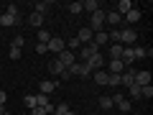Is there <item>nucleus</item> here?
Returning <instances> with one entry per match:
<instances>
[{
  "label": "nucleus",
  "mask_w": 153,
  "mask_h": 115,
  "mask_svg": "<svg viewBox=\"0 0 153 115\" xmlns=\"http://www.w3.org/2000/svg\"><path fill=\"white\" fill-rule=\"evenodd\" d=\"M112 105H115L117 110H123V113H130V110H133L130 100H128L123 92H115V95H112Z\"/></svg>",
  "instance_id": "f257e3e1"
},
{
  "label": "nucleus",
  "mask_w": 153,
  "mask_h": 115,
  "mask_svg": "<svg viewBox=\"0 0 153 115\" xmlns=\"http://www.w3.org/2000/svg\"><path fill=\"white\" fill-rule=\"evenodd\" d=\"M138 41V31L135 28H120V44L123 46H133Z\"/></svg>",
  "instance_id": "f03ea898"
},
{
  "label": "nucleus",
  "mask_w": 153,
  "mask_h": 115,
  "mask_svg": "<svg viewBox=\"0 0 153 115\" xmlns=\"http://www.w3.org/2000/svg\"><path fill=\"white\" fill-rule=\"evenodd\" d=\"M89 28H92L94 33L97 31H105V10H97L89 16Z\"/></svg>",
  "instance_id": "7ed1b4c3"
},
{
  "label": "nucleus",
  "mask_w": 153,
  "mask_h": 115,
  "mask_svg": "<svg viewBox=\"0 0 153 115\" xmlns=\"http://www.w3.org/2000/svg\"><path fill=\"white\" fill-rule=\"evenodd\" d=\"M84 64H87V69H89V72H97V69H105L107 59H105L102 54H94V56H89V59L84 61Z\"/></svg>",
  "instance_id": "20e7f679"
},
{
  "label": "nucleus",
  "mask_w": 153,
  "mask_h": 115,
  "mask_svg": "<svg viewBox=\"0 0 153 115\" xmlns=\"http://www.w3.org/2000/svg\"><path fill=\"white\" fill-rule=\"evenodd\" d=\"M66 72H69L71 77H89V74H92V72L87 69V64H84V61H74V64H71Z\"/></svg>",
  "instance_id": "39448f33"
},
{
  "label": "nucleus",
  "mask_w": 153,
  "mask_h": 115,
  "mask_svg": "<svg viewBox=\"0 0 153 115\" xmlns=\"http://www.w3.org/2000/svg\"><path fill=\"white\" fill-rule=\"evenodd\" d=\"M64 49H66V46H64V38H59V36H51V41L46 44V51H51V54H56V56H59Z\"/></svg>",
  "instance_id": "423d86ee"
},
{
  "label": "nucleus",
  "mask_w": 153,
  "mask_h": 115,
  "mask_svg": "<svg viewBox=\"0 0 153 115\" xmlns=\"http://www.w3.org/2000/svg\"><path fill=\"white\" fill-rule=\"evenodd\" d=\"M94 54H100V46L94 44V41H89V44H84L82 49H79V56H82L84 61H87L89 56H94Z\"/></svg>",
  "instance_id": "0eeeda50"
},
{
  "label": "nucleus",
  "mask_w": 153,
  "mask_h": 115,
  "mask_svg": "<svg viewBox=\"0 0 153 115\" xmlns=\"http://www.w3.org/2000/svg\"><path fill=\"white\" fill-rule=\"evenodd\" d=\"M76 38H79V44H89V41H92V38H94V31H92V28H89V26H84V28H79V33H76Z\"/></svg>",
  "instance_id": "6e6552de"
},
{
  "label": "nucleus",
  "mask_w": 153,
  "mask_h": 115,
  "mask_svg": "<svg viewBox=\"0 0 153 115\" xmlns=\"http://www.w3.org/2000/svg\"><path fill=\"white\" fill-rule=\"evenodd\" d=\"M105 66H107V72H110V74H123V72L128 69V66L123 64L120 59H112V61H107V64H105Z\"/></svg>",
  "instance_id": "1a4fd4ad"
},
{
  "label": "nucleus",
  "mask_w": 153,
  "mask_h": 115,
  "mask_svg": "<svg viewBox=\"0 0 153 115\" xmlns=\"http://www.w3.org/2000/svg\"><path fill=\"white\" fill-rule=\"evenodd\" d=\"M107 23H110V26H120L123 16H120V13H115V10H105V26H107Z\"/></svg>",
  "instance_id": "9d476101"
},
{
  "label": "nucleus",
  "mask_w": 153,
  "mask_h": 115,
  "mask_svg": "<svg viewBox=\"0 0 153 115\" xmlns=\"http://www.w3.org/2000/svg\"><path fill=\"white\" fill-rule=\"evenodd\" d=\"M135 84H138V87H146V84H151V72H148V69L135 72Z\"/></svg>",
  "instance_id": "9b49d317"
},
{
  "label": "nucleus",
  "mask_w": 153,
  "mask_h": 115,
  "mask_svg": "<svg viewBox=\"0 0 153 115\" xmlns=\"http://www.w3.org/2000/svg\"><path fill=\"white\" fill-rule=\"evenodd\" d=\"M135 72H138V69H125V72L120 74V84H123V87H130V84L135 82Z\"/></svg>",
  "instance_id": "f8f14e48"
},
{
  "label": "nucleus",
  "mask_w": 153,
  "mask_h": 115,
  "mask_svg": "<svg viewBox=\"0 0 153 115\" xmlns=\"http://www.w3.org/2000/svg\"><path fill=\"white\" fill-rule=\"evenodd\" d=\"M56 59H59V61H61V64H64V66H66V69H69V66H71V64H74V61H76V56H74V54H71V51H69V49H64V51H61V54H59V56H56Z\"/></svg>",
  "instance_id": "ddd939ff"
},
{
  "label": "nucleus",
  "mask_w": 153,
  "mask_h": 115,
  "mask_svg": "<svg viewBox=\"0 0 153 115\" xmlns=\"http://www.w3.org/2000/svg\"><path fill=\"white\" fill-rule=\"evenodd\" d=\"M61 82H49V79H44V82L38 84V90H41V95H51L54 90H59Z\"/></svg>",
  "instance_id": "4468645a"
},
{
  "label": "nucleus",
  "mask_w": 153,
  "mask_h": 115,
  "mask_svg": "<svg viewBox=\"0 0 153 115\" xmlns=\"http://www.w3.org/2000/svg\"><path fill=\"white\" fill-rule=\"evenodd\" d=\"M140 18H143V13L138 10V8H130V10H128L125 16H123V21H125V23H138Z\"/></svg>",
  "instance_id": "2eb2a0df"
},
{
  "label": "nucleus",
  "mask_w": 153,
  "mask_h": 115,
  "mask_svg": "<svg viewBox=\"0 0 153 115\" xmlns=\"http://www.w3.org/2000/svg\"><path fill=\"white\" fill-rule=\"evenodd\" d=\"M64 72H66V66L61 64L59 59H54V61H51V64H49V74H54V77H61V74H64Z\"/></svg>",
  "instance_id": "dca6fc26"
},
{
  "label": "nucleus",
  "mask_w": 153,
  "mask_h": 115,
  "mask_svg": "<svg viewBox=\"0 0 153 115\" xmlns=\"http://www.w3.org/2000/svg\"><path fill=\"white\" fill-rule=\"evenodd\" d=\"M82 10H87L89 16H92V13L102 10V5H100V0H84V3H82Z\"/></svg>",
  "instance_id": "f3484780"
},
{
  "label": "nucleus",
  "mask_w": 153,
  "mask_h": 115,
  "mask_svg": "<svg viewBox=\"0 0 153 115\" xmlns=\"http://www.w3.org/2000/svg\"><path fill=\"white\" fill-rule=\"evenodd\" d=\"M123 49H125L123 44H112V46H110V51H107L110 61H112V59H120V56H123Z\"/></svg>",
  "instance_id": "a211bd4d"
},
{
  "label": "nucleus",
  "mask_w": 153,
  "mask_h": 115,
  "mask_svg": "<svg viewBox=\"0 0 153 115\" xmlns=\"http://www.w3.org/2000/svg\"><path fill=\"white\" fill-rule=\"evenodd\" d=\"M28 23H31L33 28H41V26H44V16H41V13H36V10H33L31 16H28Z\"/></svg>",
  "instance_id": "6ab92c4d"
},
{
  "label": "nucleus",
  "mask_w": 153,
  "mask_h": 115,
  "mask_svg": "<svg viewBox=\"0 0 153 115\" xmlns=\"http://www.w3.org/2000/svg\"><path fill=\"white\" fill-rule=\"evenodd\" d=\"M130 8H133V3H130V0H120V3L115 5V13H120V16H125V13L130 10Z\"/></svg>",
  "instance_id": "aec40b11"
},
{
  "label": "nucleus",
  "mask_w": 153,
  "mask_h": 115,
  "mask_svg": "<svg viewBox=\"0 0 153 115\" xmlns=\"http://www.w3.org/2000/svg\"><path fill=\"white\" fill-rule=\"evenodd\" d=\"M10 26H16V18L8 13H0V28H10Z\"/></svg>",
  "instance_id": "412c9836"
},
{
  "label": "nucleus",
  "mask_w": 153,
  "mask_h": 115,
  "mask_svg": "<svg viewBox=\"0 0 153 115\" xmlns=\"http://www.w3.org/2000/svg\"><path fill=\"white\" fill-rule=\"evenodd\" d=\"M92 77H94V82H97V84H107V69H97Z\"/></svg>",
  "instance_id": "4be33fe9"
},
{
  "label": "nucleus",
  "mask_w": 153,
  "mask_h": 115,
  "mask_svg": "<svg viewBox=\"0 0 153 115\" xmlns=\"http://www.w3.org/2000/svg\"><path fill=\"white\" fill-rule=\"evenodd\" d=\"M92 41H94L97 46H105V44H107V31H97V33H94V38H92Z\"/></svg>",
  "instance_id": "5701e85b"
},
{
  "label": "nucleus",
  "mask_w": 153,
  "mask_h": 115,
  "mask_svg": "<svg viewBox=\"0 0 153 115\" xmlns=\"http://www.w3.org/2000/svg\"><path fill=\"white\" fill-rule=\"evenodd\" d=\"M133 54H135V59H146V56H153V49H135L133 46Z\"/></svg>",
  "instance_id": "b1692460"
},
{
  "label": "nucleus",
  "mask_w": 153,
  "mask_h": 115,
  "mask_svg": "<svg viewBox=\"0 0 153 115\" xmlns=\"http://www.w3.org/2000/svg\"><path fill=\"white\" fill-rule=\"evenodd\" d=\"M100 108H102V110L115 108V105H112V97H110V95H102V97H100Z\"/></svg>",
  "instance_id": "393cba45"
},
{
  "label": "nucleus",
  "mask_w": 153,
  "mask_h": 115,
  "mask_svg": "<svg viewBox=\"0 0 153 115\" xmlns=\"http://www.w3.org/2000/svg\"><path fill=\"white\" fill-rule=\"evenodd\" d=\"M51 41V33L46 28H38V44H49Z\"/></svg>",
  "instance_id": "a878e982"
},
{
  "label": "nucleus",
  "mask_w": 153,
  "mask_h": 115,
  "mask_svg": "<svg viewBox=\"0 0 153 115\" xmlns=\"http://www.w3.org/2000/svg\"><path fill=\"white\" fill-rule=\"evenodd\" d=\"M49 8H51V3H36V5H33V10L41 13V16H46V13H49Z\"/></svg>",
  "instance_id": "bb28decb"
},
{
  "label": "nucleus",
  "mask_w": 153,
  "mask_h": 115,
  "mask_svg": "<svg viewBox=\"0 0 153 115\" xmlns=\"http://www.w3.org/2000/svg\"><path fill=\"white\" fill-rule=\"evenodd\" d=\"M128 95H130V100H138V97H140V87H138V84L133 82L130 87H128Z\"/></svg>",
  "instance_id": "cd10ccee"
},
{
  "label": "nucleus",
  "mask_w": 153,
  "mask_h": 115,
  "mask_svg": "<svg viewBox=\"0 0 153 115\" xmlns=\"http://www.w3.org/2000/svg\"><path fill=\"white\" fill-rule=\"evenodd\" d=\"M107 84L110 87H120V74H110L107 72Z\"/></svg>",
  "instance_id": "c85d7f7f"
},
{
  "label": "nucleus",
  "mask_w": 153,
  "mask_h": 115,
  "mask_svg": "<svg viewBox=\"0 0 153 115\" xmlns=\"http://www.w3.org/2000/svg\"><path fill=\"white\" fill-rule=\"evenodd\" d=\"M46 105H49V95H41V92H38L36 95V108H46Z\"/></svg>",
  "instance_id": "c756f323"
},
{
  "label": "nucleus",
  "mask_w": 153,
  "mask_h": 115,
  "mask_svg": "<svg viewBox=\"0 0 153 115\" xmlns=\"http://www.w3.org/2000/svg\"><path fill=\"white\" fill-rule=\"evenodd\" d=\"M5 13H8V16H13V18H18V16H21V13H18V5H16V3L5 5Z\"/></svg>",
  "instance_id": "7c9ffc66"
},
{
  "label": "nucleus",
  "mask_w": 153,
  "mask_h": 115,
  "mask_svg": "<svg viewBox=\"0 0 153 115\" xmlns=\"http://www.w3.org/2000/svg\"><path fill=\"white\" fill-rule=\"evenodd\" d=\"M66 110H69V105H66V102H61V105H54V113H51V115H64Z\"/></svg>",
  "instance_id": "2f4dec72"
},
{
  "label": "nucleus",
  "mask_w": 153,
  "mask_h": 115,
  "mask_svg": "<svg viewBox=\"0 0 153 115\" xmlns=\"http://www.w3.org/2000/svg\"><path fill=\"white\" fill-rule=\"evenodd\" d=\"M140 97H146V100H151V97H153V87H151V84L140 87Z\"/></svg>",
  "instance_id": "473e14b6"
},
{
  "label": "nucleus",
  "mask_w": 153,
  "mask_h": 115,
  "mask_svg": "<svg viewBox=\"0 0 153 115\" xmlns=\"http://www.w3.org/2000/svg\"><path fill=\"white\" fill-rule=\"evenodd\" d=\"M64 46H69V49H82V44H79V38H76V36H74V38H69Z\"/></svg>",
  "instance_id": "72a5a7b5"
},
{
  "label": "nucleus",
  "mask_w": 153,
  "mask_h": 115,
  "mask_svg": "<svg viewBox=\"0 0 153 115\" xmlns=\"http://www.w3.org/2000/svg\"><path fill=\"white\" fill-rule=\"evenodd\" d=\"M69 13L79 16V13H82V3H69Z\"/></svg>",
  "instance_id": "f704fd0d"
},
{
  "label": "nucleus",
  "mask_w": 153,
  "mask_h": 115,
  "mask_svg": "<svg viewBox=\"0 0 153 115\" xmlns=\"http://www.w3.org/2000/svg\"><path fill=\"white\" fill-rule=\"evenodd\" d=\"M23 102H26V108H36V95H26V100H23Z\"/></svg>",
  "instance_id": "c9c22d12"
},
{
  "label": "nucleus",
  "mask_w": 153,
  "mask_h": 115,
  "mask_svg": "<svg viewBox=\"0 0 153 115\" xmlns=\"http://www.w3.org/2000/svg\"><path fill=\"white\" fill-rule=\"evenodd\" d=\"M23 44H26V38H23V36H16V38H13V44H10V46H13V49H21Z\"/></svg>",
  "instance_id": "e433bc0d"
},
{
  "label": "nucleus",
  "mask_w": 153,
  "mask_h": 115,
  "mask_svg": "<svg viewBox=\"0 0 153 115\" xmlns=\"http://www.w3.org/2000/svg\"><path fill=\"white\" fill-rule=\"evenodd\" d=\"M10 59H13V61L21 59V49H13V46H10Z\"/></svg>",
  "instance_id": "4c0bfd02"
},
{
  "label": "nucleus",
  "mask_w": 153,
  "mask_h": 115,
  "mask_svg": "<svg viewBox=\"0 0 153 115\" xmlns=\"http://www.w3.org/2000/svg\"><path fill=\"white\" fill-rule=\"evenodd\" d=\"M31 115H49V113H46V108H33Z\"/></svg>",
  "instance_id": "58836bf2"
},
{
  "label": "nucleus",
  "mask_w": 153,
  "mask_h": 115,
  "mask_svg": "<svg viewBox=\"0 0 153 115\" xmlns=\"http://www.w3.org/2000/svg\"><path fill=\"white\" fill-rule=\"evenodd\" d=\"M8 102V92H5V90H0V105H5Z\"/></svg>",
  "instance_id": "ea45409f"
},
{
  "label": "nucleus",
  "mask_w": 153,
  "mask_h": 115,
  "mask_svg": "<svg viewBox=\"0 0 153 115\" xmlns=\"http://www.w3.org/2000/svg\"><path fill=\"white\" fill-rule=\"evenodd\" d=\"M36 54H46V44H36Z\"/></svg>",
  "instance_id": "a19ab883"
},
{
  "label": "nucleus",
  "mask_w": 153,
  "mask_h": 115,
  "mask_svg": "<svg viewBox=\"0 0 153 115\" xmlns=\"http://www.w3.org/2000/svg\"><path fill=\"white\" fill-rule=\"evenodd\" d=\"M8 113V110H5V105H0V115H5Z\"/></svg>",
  "instance_id": "79ce46f5"
},
{
  "label": "nucleus",
  "mask_w": 153,
  "mask_h": 115,
  "mask_svg": "<svg viewBox=\"0 0 153 115\" xmlns=\"http://www.w3.org/2000/svg\"><path fill=\"white\" fill-rule=\"evenodd\" d=\"M64 115H76V113H74V110H66V113H64Z\"/></svg>",
  "instance_id": "37998d69"
},
{
  "label": "nucleus",
  "mask_w": 153,
  "mask_h": 115,
  "mask_svg": "<svg viewBox=\"0 0 153 115\" xmlns=\"http://www.w3.org/2000/svg\"><path fill=\"white\" fill-rule=\"evenodd\" d=\"M5 115H10V113H5Z\"/></svg>",
  "instance_id": "c03bdc74"
},
{
  "label": "nucleus",
  "mask_w": 153,
  "mask_h": 115,
  "mask_svg": "<svg viewBox=\"0 0 153 115\" xmlns=\"http://www.w3.org/2000/svg\"><path fill=\"white\" fill-rule=\"evenodd\" d=\"M23 115H26V113H23Z\"/></svg>",
  "instance_id": "a18cd8bd"
}]
</instances>
